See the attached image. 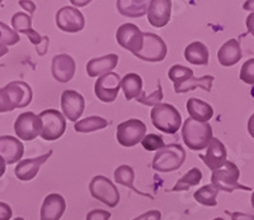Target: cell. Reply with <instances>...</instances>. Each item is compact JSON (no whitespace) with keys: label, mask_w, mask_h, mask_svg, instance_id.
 <instances>
[{"label":"cell","mask_w":254,"mask_h":220,"mask_svg":"<svg viewBox=\"0 0 254 220\" xmlns=\"http://www.w3.org/2000/svg\"><path fill=\"white\" fill-rule=\"evenodd\" d=\"M182 138L186 146L192 151H202L207 148L212 139V127L208 123H199L188 118L183 123Z\"/></svg>","instance_id":"obj_1"},{"label":"cell","mask_w":254,"mask_h":220,"mask_svg":"<svg viewBox=\"0 0 254 220\" xmlns=\"http://www.w3.org/2000/svg\"><path fill=\"white\" fill-rule=\"evenodd\" d=\"M154 127L167 134H176L182 126V117L172 104H156L150 113Z\"/></svg>","instance_id":"obj_2"},{"label":"cell","mask_w":254,"mask_h":220,"mask_svg":"<svg viewBox=\"0 0 254 220\" xmlns=\"http://www.w3.org/2000/svg\"><path fill=\"white\" fill-rule=\"evenodd\" d=\"M186 161V151L181 144H168L156 151L153 169L158 172H173L182 167Z\"/></svg>","instance_id":"obj_3"},{"label":"cell","mask_w":254,"mask_h":220,"mask_svg":"<svg viewBox=\"0 0 254 220\" xmlns=\"http://www.w3.org/2000/svg\"><path fill=\"white\" fill-rule=\"evenodd\" d=\"M240 170L233 162L226 161L225 165L221 169L212 172L211 176V185L215 186L217 190L225 192H233L234 190H243V191H251V187L239 183Z\"/></svg>","instance_id":"obj_4"},{"label":"cell","mask_w":254,"mask_h":220,"mask_svg":"<svg viewBox=\"0 0 254 220\" xmlns=\"http://www.w3.org/2000/svg\"><path fill=\"white\" fill-rule=\"evenodd\" d=\"M38 117L42 120L41 138L45 140H56L61 138L66 131V119L63 113L56 109H46L41 112Z\"/></svg>","instance_id":"obj_5"},{"label":"cell","mask_w":254,"mask_h":220,"mask_svg":"<svg viewBox=\"0 0 254 220\" xmlns=\"http://www.w3.org/2000/svg\"><path fill=\"white\" fill-rule=\"evenodd\" d=\"M89 191L94 199L106 204L108 208H116L120 203V192L115 183L106 176L97 175L89 183Z\"/></svg>","instance_id":"obj_6"},{"label":"cell","mask_w":254,"mask_h":220,"mask_svg":"<svg viewBox=\"0 0 254 220\" xmlns=\"http://www.w3.org/2000/svg\"><path fill=\"white\" fill-rule=\"evenodd\" d=\"M142 35H144V42L141 49L133 56L147 62H162L168 53L167 44L163 38L150 32H145Z\"/></svg>","instance_id":"obj_7"},{"label":"cell","mask_w":254,"mask_h":220,"mask_svg":"<svg viewBox=\"0 0 254 220\" xmlns=\"http://www.w3.org/2000/svg\"><path fill=\"white\" fill-rule=\"evenodd\" d=\"M146 135V126L140 119H128L117 127L116 138L122 147L131 148Z\"/></svg>","instance_id":"obj_8"},{"label":"cell","mask_w":254,"mask_h":220,"mask_svg":"<svg viewBox=\"0 0 254 220\" xmlns=\"http://www.w3.org/2000/svg\"><path fill=\"white\" fill-rule=\"evenodd\" d=\"M121 89V76L116 72H108L97 79L94 84V94L103 103H113Z\"/></svg>","instance_id":"obj_9"},{"label":"cell","mask_w":254,"mask_h":220,"mask_svg":"<svg viewBox=\"0 0 254 220\" xmlns=\"http://www.w3.org/2000/svg\"><path fill=\"white\" fill-rule=\"evenodd\" d=\"M42 131V120L35 113L26 112L18 115L14 122V132L18 138L29 142L41 134Z\"/></svg>","instance_id":"obj_10"},{"label":"cell","mask_w":254,"mask_h":220,"mask_svg":"<svg viewBox=\"0 0 254 220\" xmlns=\"http://www.w3.org/2000/svg\"><path fill=\"white\" fill-rule=\"evenodd\" d=\"M116 40L122 48L132 52L133 54L141 49L144 35L137 26L132 23H125L116 32Z\"/></svg>","instance_id":"obj_11"},{"label":"cell","mask_w":254,"mask_h":220,"mask_svg":"<svg viewBox=\"0 0 254 220\" xmlns=\"http://www.w3.org/2000/svg\"><path fill=\"white\" fill-rule=\"evenodd\" d=\"M56 24L59 28L67 33H76L83 31L85 27V19L81 12L75 6H63L56 13Z\"/></svg>","instance_id":"obj_12"},{"label":"cell","mask_w":254,"mask_h":220,"mask_svg":"<svg viewBox=\"0 0 254 220\" xmlns=\"http://www.w3.org/2000/svg\"><path fill=\"white\" fill-rule=\"evenodd\" d=\"M61 108L64 117L76 123L85 109V100L83 95L75 90H65L61 95Z\"/></svg>","instance_id":"obj_13"},{"label":"cell","mask_w":254,"mask_h":220,"mask_svg":"<svg viewBox=\"0 0 254 220\" xmlns=\"http://www.w3.org/2000/svg\"><path fill=\"white\" fill-rule=\"evenodd\" d=\"M172 0H150L147 8V20L155 28H163L171 20Z\"/></svg>","instance_id":"obj_14"},{"label":"cell","mask_w":254,"mask_h":220,"mask_svg":"<svg viewBox=\"0 0 254 220\" xmlns=\"http://www.w3.org/2000/svg\"><path fill=\"white\" fill-rule=\"evenodd\" d=\"M52 76L59 83H69L76 71V63L69 54H58L52 58L51 63Z\"/></svg>","instance_id":"obj_15"},{"label":"cell","mask_w":254,"mask_h":220,"mask_svg":"<svg viewBox=\"0 0 254 220\" xmlns=\"http://www.w3.org/2000/svg\"><path fill=\"white\" fill-rule=\"evenodd\" d=\"M206 149H207L206 155H199V158L205 162L206 166L212 172L221 169L225 165L226 158H228V152H226L225 146L222 144L221 140L212 137Z\"/></svg>","instance_id":"obj_16"},{"label":"cell","mask_w":254,"mask_h":220,"mask_svg":"<svg viewBox=\"0 0 254 220\" xmlns=\"http://www.w3.org/2000/svg\"><path fill=\"white\" fill-rule=\"evenodd\" d=\"M4 90L8 94L9 100L14 109L26 108L31 104L33 92L31 86L24 81H12L4 88Z\"/></svg>","instance_id":"obj_17"},{"label":"cell","mask_w":254,"mask_h":220,"mask_svg":"<svg viewBox=\"0 0 254 220\" xmlns=\"http://www.w3.org/2000/svg\"><path fill=\"white\" fill-rule=\"evenodd\" d=\"M24 146L18 138L12 135H0V156L6 165H14L23 157Z\"/></svg>","instance_id":"obj_18"},{"label":"cell","mask_w":254,"mask_h":220,"mask_svg":"<svg viewBox=\"0 0 254 220\" xmlns=\"http://www.w3.org/2000/svg\"><path fill=\"white\" fill-rule=\"evenodd\" d=\"M52 155V151H49L46 155L40 156L37 158H28V160H20L19 163L15 166L14 174L18 180L31 181L37 176L41 166L46 162Z\"/></svg>","instance_id":"obj_19"},{"label":"cell","mask_w":254,"mask_h":220,"mask_svg":"<svg viewBox=\"0 0 254 220\" xmlns=\"http://www.w3.org/2000/svg\"><path fill=\"white\" fill-rule=\"evenodd\" d=\"M66 210V201L60 194H50L41 206V220H60Z\"/></svg>","instance_id":"obj_20"},{"label":"cell","mask_w":254,"mask_h":220,"mask_svg":"<svg viewBox=\"0 0 254 220\" xmlns=\"http://www.w3.org/2000/svg\"><path fill=\"white\" fill-rule=\"evenodd\" d=\"M119 63V56L115 53L102 56L98 58H92L87 63V74L89 78H99L102 75L112 71Z\"/></svg>","instance_id":"obj_21"},{"label":"cell","mask_w":254,"mask_h":220,"mask_svg":"<svg viewBox=\"0 0 254 220\" xmlns=\"http://www.w3.org/2000/svg\"><path fill=\"white\" fill-rule=\"evenodd\" d=\"M217 60L224 67H231L242 60V47L237 40H229L220 47Z\"/></svg>","instance_id":"obj_22"},{"label":"cell","mask_w":254,"mask_h":220,"mask_svg":"<svg viewBox=\"0 0 254 220\" xmlns=\"http://www.w3.org/2000/svg\"><path fill=\"white\" fill-rule=\"evenodd\" d=\"M187 112L190 119L199 123H208V120L214 117V108L206 101L196 97H190L187 101Z\"/></svg>","instance_id":"obj_23"},{"label":"cell","mask_w":254,"mask_h":220,"mask_svg":"<svg viewBox=\"0 0 254 220\" xmlns=\"http://www.w3.org/2000/svg\"><path fill=\"white\" fill-rule=\"evenodd\" d=\"M150 0H117L120 14L128 18H141L147 13Z\"/></svg>","instance_id":"obj_24"},{"label":"cell","mask_w":254,"mask_h":220,"mask_svg":"<svg viewBox=\"0 0 254 220\" xmlns=\"http://www.w3.org/2000/svg\"><path fill=\"white\" fill-rule=\"evenodd\" d=\"M185 58L190 65L206 66L210 58V52L202 42H192L186 47Z\"/></svg>","instance_id":"obj_25"},{"label":"cell","mask_w":254,"mask_h":220,"mask_svg":"<svg viewBox=\"0 0 254 220\" xmlns=\"http://www.w3.org/2000/svg\"><path fill=\"white\" fill-rule=\"evenodd\" d=\"M121 89L126 100L139 97L142 92V79L137 74H127L121 79Z\"/></svg>","instance_id":"obj_26"},{"label":"cell","mask_w":254,"mask_h":220,"mask_svg":"<svg viewBox=\"0 0 254 220\" xmlns=\"http://www.w3.org/2000/svg\"><path fill=\"white\" fill-rule=\"evenodd\" d=\"M215 78L211 76V75H206V76H202V78H192L190 80L186 81L185 84L174 89V91L177 94H185V92L192 91V90L196 89H203L205 91L210 92L211 89H212V83H214Z\"/></svg>","instance_id":"obj_27"},{"label":"cell","mask_w":254,"mask_h":220,"mask_svg":"<svg viewBox=\"0 0 254 220\" xmlns=\"http://www.w3.org/2000/svg\"><path fill=\"white\" fill-rule=\"evenodd\" d=\"M115 181L119 185L126 186L128 189L132 190L133 192L136 194L142 195V196H147V194H144V192L139 191L137 189H135V186H133V181H135V171L131 166L128 165H121L117 169L115 170Z\"/></svg>","instance_id":"obj_28"},{"label":"cell","mask_w":254,"mask_h":220,"mask_svg":"<svg viewBox=\"0 0 254 220\" xmlns=\"http://www.w3.org/2000/svg\"><path fill=\"white\" fill-rule=\"evenodd\" d=\"M201 180H202V172L197 167H193L188 172H186L182 177L177 181V183L174 185L173 189H171V191H187L190 187L198 185Z\"/></svg>","instance_id":"obj_29"},{"label":"cell","mask_w":254,"mask_h":220,"mask_svg":"<svg viewBox=\"0 0 254 220\" xmlns=\"http://www.w3.org/2000/svg\"><path fill=\"white\" fill-rule=\"evenodd\" d=\"M108 126V122L104 118L98 117V115H92L85 119H81L76 122L74 129L79 133H90V132L101 131Z\"/></svg>","instance_id":"obj_30"},{"label":"cell","mask_w":254,"mask_h":220,"mask_svg":"<svg viewBox=\"0 0 254 220\" xmlns=\"http://www.w3.org/2000/svg\"><path fill=\"white\" fill-rule=\"evenodd\" d=\"M217 194H219V190L210 183V185H205L202 186L201 189L197 190V191L194 192L193 196L194 200L198 204H201V205L216 206Z\"/></svg>","instance_id":"obj_31"},{"label":"cell","mask_w":254,"mask_h":220,"mask_svg":"<svg viewBox=\"0 0 254 220\" xmlns=\"http://www.w3.org/2000/svg\"><path fill=\"white\" fill-rule=\"evenodd\" d=\"M168 78L173 81L174 89H177L182 84H185L186 81L190 80V79L193 78V71L188 69V67H186V66L174 65L168 71Z\"/></svg>","instance_id":"obj_32"},{"label":"cell","mask_w":254,"mask_h":220,"mask_svg":"<svg viewBox=\"0 0 254 220\" xmlns=\"http://www.w3.org/2000/svg\"><path fill=\"white\" fill-rule=\"evenodd\" d=\"M12 27L17 33H26L32 28V17L23 12L15 13L12 17Z\"/></svg>","instance_id":"obj_33"},{"label":"cell","mask_w":254,"mask_h":220,"mask_svg":"<svg viewBox=\"0 0 254 220\" xmlns=\"http://www.w3.org/2000/svg\"><path fill=\"white\" fill-rule=\"evenodd\" d=\"M20 41L19 35L13 28L6 26L5 23L0 22V43L4 46H14L15 43Z\"/></svg>","instance_id":"obj_34"},{"label":"cell","mask_w":254,"mask_h":220,"mask_svg":"<svg viewBox=\"0 0 254 220\" xmlns=\"http://www.w3.org/2000/svg\"><path fill=\"white\" fill-rule=\"evenodd\" d=\"M163 99H164V94H163V88L160 83L158 84V89H156L154 92L147 95L142 91L139 97H136L137 103L144 104V105H147V106H155L156 104H160V101H162Z\"/></svg>","instance_id":"obj_35"},{"label":"cell","mask_w":254,"mask_h":220,"mask_svg":"<svg viewBox=\"0 0 254 220\" xmlns=\"http://www.w3.org/2000/svg\"><path fill=\"white\" fill-rule=\"evenodd\" d=\"M24 35L28 37V40L31 41L32 44H35L37 52L40 56H44L47 52V47H49V37H42L35 31V29H28V31L24 33Z\"/></svg>","instance_id":"obj_36"},{"label":"cell","mask_w":254,"mask_h":220,"mask_svg":"<svg viewBox=\"0 0 254 220\" xmlns=\"http://www.w3.org/2000/svg\"><path fill=\"white\" fill-rule=\"evenodd\" d=\"M140 143H141L142 147L146 151H159V149H162L165 146L164 139H163L162 135L153 134V133L145 135Z\"/></svg>","instance_id":"obj_37"},{"label":"cell","mask_w":254,"mask_h":220,"mask_svg":"<svg viewBox=\"0 0 254 220\" xmlns=\"http://www.w3.org/2000/svg\"><path fill=\"white\" fill-rule=\"evenodd\" d=\"M240 80L248 85H254V58H249L240 69Z\"/></svg>","instance_id":"obj_38"},{"label":"cell","mask_w":254,"mask_h":220,"mask_svg":"<svg viewBox=\"0 0 254 220\" xmlns=\"http://www.w3.org/2000/svg\"><path fill=\"white\" fill-rule=\"evenodd\" d=\"M12 110H14V108H13L12 103L9 100L8 94L4 90V88H1L0 89V113H8L12 112Z\"/></svg>","instance_id":"obj_39"},{"label":"cell","mask_w":254,"mask_h":220,"mask_svg":"<svg viewBox=\"0 0 254 220\" xmlns=\"http://www.w3.org/2000/svg\"><path fill=\"white\" fill-rule=\"evenodd\" d=\"M111 213L107 210H102V209H94L92 212L87 214L85 220H110Z\"/></svg>","instance_id":"obj_40"},{"label":"cell","mask_w":254,"mask_h":220,"mask_svg":"<svg viewBox=\"0 0 254 220\" xmlns=\"http://www.w3.org/2000/svg\"><path fill=\"white\" fill-rule=\"evenodd\" d=\"M162 219V213L159 210H149V212L144 213L140 217L135 218L132 220H160Z\"/></svg>","instance_id":"obj_41"},{"label":"cell","mask_w":254,"mask_h":220,"mask_svg":"<svg viewBox=\"0 0 254 220\" xmlns=\"http://www.w3.org/2000/svg\"><path fill=\"white\" fill-rule=\"evenodd\" d=\"M13 212L10 206L5 203L0 201V220H9L12 219Z\"/></svg>","instance_id":"obj_42"},{"label":"cell","mask_w":254,"mask_h":220,"mask_svg":"<svg viewBox=\"0 0 254 220\" xmlns=\"http://www.w3.org/2000/svg\"><path fill=\"white\" fill-rule=\"evenodd\" d=\"M19 5L31 15L36 12V4L32 0H19Z\"/></svg>","instance_id":"obj_43"},{"label":"cell","mask_w":254,"mask_h":220,"mask_svg":"<svg viewBox=\"0 0 254 220\" xmlns=\"http://www.w3.org/2000/svg\"><path fill=\"white\" fill-rule=\"evenodd\" d=\"M230 217L233 220H254L253 215H249V214H246V213H240V212L230 213Z\"/></svg>","instance_id":"obj_44"},{"label":"cell","mask_w":254,"mask_h":220,"mask_svg":"<svg viewBox=\"0 0 254 220\" xmlns=\"http://www.w3.org/2000/svg\"><path fill=\"white\" fill-rule=\"evenodd\" d=\"M246 24L247 28H248V32L254 37V13H251V14H249V17L247 18L246 20Z\"/></svg>","instance_id":"obj_45"},{"label":"cell","mask_w":254,"mask_h":220,"mask_svg":"<svg viewBox=\"0 0 254 220\" xmlns=\"http://www.w3.org/2000/svg\"><path fill=\"white\" fill-rule=\"evenodd\" d=\"M92 0H70V3L72 4L76 8H80V6H87Z\"/></svg>","instance_id":"obj_46"},{"label":"cell","mask_w":254,"mask_h":220,"mask_svg":"<svg viewBox=\"0 0 254 220\" xmlns=\"http://www.w3.org/2000/svg\"><path fill=\"white\" fill-rule=\"evenodd\" d=\"M248 132H249V134H251V137L254 139V117L253 115H252L248 120Z\"/></svg>","instance_id":"obj_47"},{"label":"cell","mask_w":254,"mask_h":220,"mask_svg":"<svg viewBox=\"0 0 254 220\" xmlns=\"http://www.w3.org/2000/svg\"><path fill=\"white\" fill-rule=\"evenodd\" d=\"M243 9L244 10H248V12L254 13V0H247L244 5H243Z\"/></svg>","instance_id":"obj_48"},{"label":"cell","mask_w":254,"mask_h":220,"mask_svg":"<svg viewBox=\"0 0 254 220\" xmlns=\"http://www.w3.org/2000/svg\"><path fill=\"white\" fill-rule=\"evenodd\" d=\"M5 171H6V163L5 161H4V158L0 156V177L5 174Z\"/></svg>","instance_id":"obj_49"},{"label":"cell","mask_w":254,"mask_h":220,"mask_svg":"<svg viewBox=\"0 0 254 220\" xmlns=\"http://www.w3.org/2000/svg\"><path fill=\"white\" fill-rule=\"evenodd\" d=\"M8 47L6 46H4V44H1V43H0V57H3L4 54H6L8 53Z\"/></svg>","instance_id":"obj_50"},{"label":"cell","mask_w":254,"mask_h":220,"mask_svg":"<svg viewBox=\"0 0 254 220\" xmlns=\"http://www.w3.org/2000/svg\"><path fill=\"white\" fill-rule=\"evenodd\" d=\"M252 206H253V209H254V192H253V195H252Z\"/></svg>","instance_id":"obj_51"},{"label":"cell","mask_w":254,"mask_h":220,"mask_svg":"<svg viewBox=\"0 0 254 220\" xmlns=\"http://www.w3.org/2000/svg\"><path fill=\"white\" fill-rule=\"evenodd\" d=\"M13 220H24L23 218H15V219H13Z\"/></svg>","instance_id":"obj_52"},{"label":"cell","mask_w":254,"mask_h":220,"mask_svg":"<svg viewBox=\"0 0 254 220\" xmlns=\"http://www.w3.org/2000/svg\"><path fill=\"white\" fill-rule=\"evenodd\" d=\"M214 220H224V219H222V218H215Z\"/></svg>","instance_id":"obj_53"},{"label":"cell","mask_w":254,"mask_h":220,"mask_svg":"<svg viewBox=\"0 0 254 220\" xmlns=\"http://www.w3.org/2000/svg\"><path fill=\"white\" fill-rule=\"evenodd\" d=\"M1 1H3V0H0V4H1Z\"/></svg>","instance_id":"obj_54"},{"label":"cell","mask_w":254,"mask_h":220,"mask_svg":"<svg viewBox=\"0 0 254 220\" xmlns=\"http://www.w3.org/2000/svg\"><path fill=\"white\" fill-rule=\"evenodd\" d=\"M253 117H254V114H253Z\"/></svg>","instance_id":"obj_55"}]
</instances>
